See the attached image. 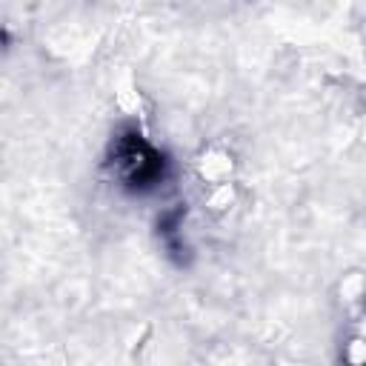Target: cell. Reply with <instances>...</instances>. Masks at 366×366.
Masks as SVG:
<instances>
[{
  "label": "cell",
  "mask_w": 366,
  "mask_h": 366,
  "mask_svg": "<svg viewBox=\"0 0 366 366\" xmlns=\"http://www.w3.org/2000/svg\"><path fill=\"white\" fill-rule=\"evenodd\" d=\"M117 157H123V160H117V169L126 174V180H137V183H149V180H154L157 177V172H160V157H157V152H152L143 140H140V134H137V140L132 137L126 146H120V154Z\"/></svg>",
  "instance_id": "1"
}]
</instances>
